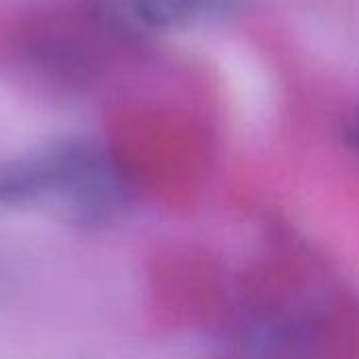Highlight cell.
Instances as JSON below:
<instances>
[{
    "instance_id": "1",
    "label": "cell",
    "mask_w": 359,
    "mask_h": 359,
    "mask_svg": "<svg viewBox=\"0 0 359 359\" xmlns=\"http://www.w3.org/2000/svg\"><path fill=\"white\" fill-rule=\"evenodd\" d=\"M128 196L124 175L93 141H57L0 162V204L40 206L72 225L118 221Z\"/></svg>"
},
{
    "instance_id": "2",
    "label": "cell",
    "mask_w": 359,
    "mask_h": 359,
    "mask_svg": "<svg viewBox=\"0 0 359 359\" xmlns=\"http://www.w3.org/2000/svg\"><path fill=\"white\" fill-rule=\"evenodd\" d=\"M229 0H118L126 21L149 29H183L219 17Z\"/></svg>"
},
{
    "instance_id": "3",
    "label": "cell",
    "mask_w": 359,
    "mask_h": 359,
    "mask_svg": "<svg viewBox=\"0 0 359 359\" xmlns=\"http://www.w3.org/2000/svg\"><path fill=\"white\" fill-rule=\"evenodd\" d=\"M345 143L359 154V105L351 111V116L345 122Z\"/></svg>"
}]
</instances>
